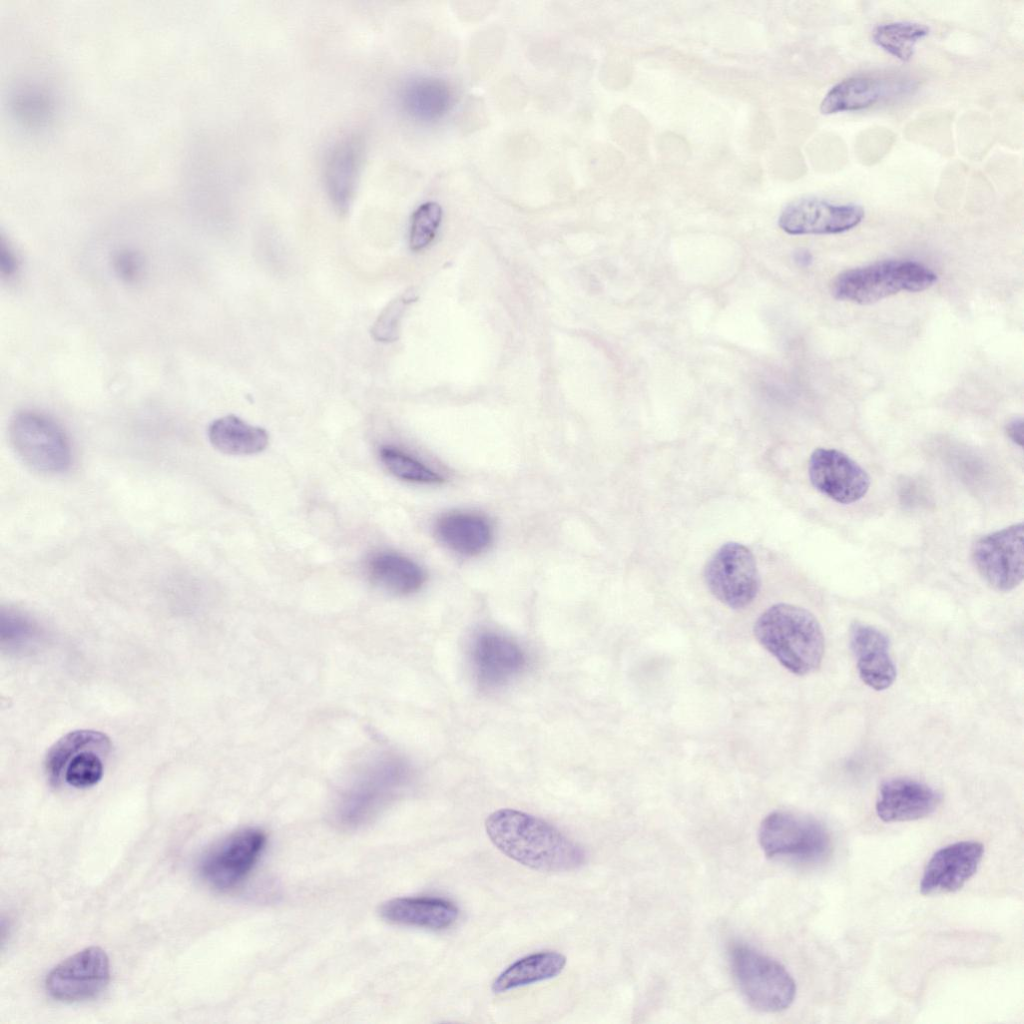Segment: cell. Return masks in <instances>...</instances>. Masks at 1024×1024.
I'll return each mask as SVG.
<instances>
[{
  "label": "cell",
  "mask_w": 1024,
  "mask_h": 1024,
  "mask_svg": "<svg viewBox=\"0 0 1024 1024\" xmlns=\"http://www.w3.org/2000/svg\"><path fill=\"white\" fill-rule=\"evenodd\" d=\"M485 829L502 853L534 870L565 872L585 862L581 846L548 822L522 811H494L487 817Z\"/></svg>",
  "instance_id": "cell-1"
},
{
  "label": "cell",
  "mask_w": 1024,
  "mask_h": 1024,
  "mask_svg": "<svg viewBox=\"0 0 1024 1024\" xmlns=\"http://www.w3.org/2000/svg\"><path fill=\"white\" fill-rule=\"evenodd\" d=\"M757 641L777 661L796 675L819 668L825 649L824 634L816 617L805 608L778 603L756 620Z\"/></svg>",
  "instance_id": "cell-2"
},
{
  "label": "cell",
  "mask_w": 1024,
  "mask_h": 1024,
  "mask_svg": "<svg viewBox=\"0 0 1024 1024\" xmlns=\"http://www.w3.org/2000/svg\"><path fill=\"white\" fill-rule=\"evenodd\" d=\"M409 774L408 765L397 756L374 759L341 793L335 807L336 822L347 829L369 822L395 798Z\"/></svg>",
  "instance_id": "cell-3"
},
{
  "label": "cell",
  "mask_w": 1024,
  "mask_h": 1024,
  "mask_svg": "<svg viewBox=\"0 0 1024 1024\" xmlns=\"http://www.w3.org/2000/svg\"><path fill=\"white\" fill-rule=\"evenodd\" d=\"M936 281L937 275L921 263L883 260L839 274L832 293L843 301L871 304L901 291L926 290Z\"/></svg>",
  "instance_id": "cell-4"
},
{
  "label": "cell",
  "mask_w": 1024,
  "mask_h": 1024,
  "mask_svg": "<svg viewBox=\"0 0 1024 1024\" xmlns=\"http://www.w3.org/2000/svg\"><path fill=\"white\" fill-rule=\"evenodd\" d=\"M734 980L747 1002L763 1012H779L794 1001L796 984L777 960L755 948L734 943L729 949Z\"/></svg>",
  "instance_id": "cell-5"
},
{
  "label": "cell",
  "mask_w": 1024,
  "mask_h": 1024,
  "mask_svg": "<svg viewBox=\"0 0 1024 1024\" xmlns=\"http://www.w3.org/2000/svg\"><path fill=\"white\" fill-rule=\"evenodd\" d=\"M110 749V739L104 733L69 732L49 749L45 759L46 775L55 786L92 787L103 777Z\"/></svg>",
  "instance_id": "cell-6"
},
{
  "label": "cell",
  "mask_w": 1024,
  "mask_h": 1024,
  "mask_svg": "<svg viewBox=\"0 0 1024 1024\" xmlns=\"http://www.w3.org/2000/svg\"><path fill=\"white\" fill-rule=\"evenodd\" d=\"M9 437L16 454L33 470L54 474L71 465L72 449L66 433L43 413H16L10 421Z\"/></svg>",
  "instance_id": "cell-7"
},
{
  "label": "cell",
  "mask_w": 1024,
  "mask_h": 1024,
  "mask_svg": "<svg viewBox=\"0 0 1024 1024\" xmlns=\"http://www.w3.org/2000/svg\"><path fill=\"white\" fill-rule=\"evenodd\" d=\"M758 839L769 858L817 862L830 851V837L818 821L787 811H774L761 822Z\"/></svg>",
  "instance_id": "cell-8"
},
{
  "label": "cell",
  "mask_w": 1024,
  "mask_h": 1024,
  "mask_svg": "<svg viewBox=\"0 0 1024 1024\" xmlns=\"http://www.w3.org/2000/svg\"><path fill=\"white\" fill-rule=\"evenodd\" d=\"M705 583L710 592L733 609L748 606L760 589V576L752 552L743 544L727 542L707 561Z\"/></svg>",
  "instance_id": "cell-9"
},
{
  "label": "cell",
  "mask_w": 1024,
  "mask_h": 1024,
  "mask_svg": "<svg viewBox=\"0 0 1024 1024\" xmlns=\"http://www.w3.org/2000/svg\"><path fill=\"white\" fill-rule=\"evenodd\" d=\"M1023 537V522H1019L983 535L972 545L973 564L991 588L1009 592L1023 581Z\"/></svg>",
  "instance_id": "cell-10"
},
{
  "label": "cell",
  "mask_w": 1024,
  "mask_h": 1024,
  "mask_svg": "<svg viewBox=\"0 0 1024 1024\" xmlns=\"http://www.w3.org/2000/svg\"><path fill=\"white\" fill-rule=\"evenodd\" d=\"M265 833L257 828L236 831L211 848L200 864L204 881L219 891L239 886L250 874L266 846Z\"/></svg>",
  "instance_id": "cell-11"
},
{
  "label": "cell",
  "mask_w": 1024,
  "mask_h": 1024,
  "mask_svg": "<svg viewBox=\"0 0 1024 1024\" xmlns=\"http://www.w3.org/2000/svg\"><path fill=\"white\" fill-rule=\"evenodd\" d=\"M110 979L109 958L100 947L85 948L56 965L47 975V993L61 1002H79L99 995Z\"/></svg>",
  "instance_id": "cell-12"
},
{
  "label": "cell",
  "mask_w": 1024,
  "mask_h": 1024,
  "mask_svg": "<svg viewBox=\"0 0 1024 1024\" xmlns=\"http://www.w3.org/2000/svg\"><path fill=\"white\" fill-rule=\"evenodd\" d=\"M808 474L816 490L840 504L862 499L871 483L856 461L834 448H816L809 458Z\"/></svg>",
  "instance_id": "cell-13"
},
{
  "label": "cell",
  "mask_w": 1024,
  "mask_h": 1024,
  "mask_svg": "<svg viewBox=\"0 0 1024 1024\" xmlns=\"http://www.w3.org/2000/svg\"><path fill=\"white\" fill-rule=\"evenodd\" d=\"M865 212L856 204H834L818 198L797 200L781 212L778 225L791 235L838 234L859 225Z\"/></svg>",
  "instance_id": "cell-14"
},
{
  "label": "cell",
  "mask_w": 1024,
  "mask_h": 1024,
  "mask_svg": "<svg viewBox=\"0 0 1024 1024\" xmlns=\"http://www.w3.org/2000/svg\"><path fill=\"white\" fill-rule=\"evenodd\" d=\"M984 854L977 841H959L937 850L926 864L920 880L922 895L960 890L976 873Z\"/></svg>",
  "instance_id": "cell-15"
},
{
  "label": "cell",
  "mask_w": 1024,
  "mask_h": 1024,
  "mask_svg": "<svg viewBox=\"0 0 1024 1024\" xmlns=\"http://www.w3.org/2000/svg\"><path fill=\"white\" fill-rule=\"evenodd\" d=\"M471 656L477 678L486 687L507 683L526 665L525 653L516 642L491 631L474 638Z\"/></svg>",
  "instance_id": "cell-16"
},
{
  "label": "cell",
  "mask_w": 1024,
  "mask_h": 1024,
  "mask_svg": "<svg viewBox=\"0 0 1024 1024\" xmlns=\"http://www.w3.org/2000/svg\"><path fill=\"white\" fill-rule=\"evenodd\" d=\"M940 803L941 795L929 785L910 778H894L881 785L875 807L882 821L905 822L931 815Z\"/></svg>",
  "instance_id": "cell-17"
},
{
  "label": "cell",
  "mask_w": 1024,
  "mask_h": 1024,
  "mask_svg": "<svg viewBox=\"0 0 1024 1024\" xmlns=\"http://www.w3.org/2000/svg\"><path fill=\"white\" fill-rule=\"evenodd\" d=\"M364 146L359 136L338 140L324 162V184L334 208L345 213L354 198L363 160Z\"/></svg>",
  "instance_id": "cell-18"
},
{
  "label": "cell",
  "mask_w": 1024,
  "mask_h": 1024,
  "mask_svg": "<svg viewBox=\"0 0 1024 1024\" xmlns=\"http://www.w3.org/2000/svg\"><path fill=\"white\" fill-rule=\"evenodd\" d=\"M850 645L861 680L877 691L889 688L895 681L896 667L887 636L871 625L856 622L851 627Z\"/></svg>",
  "instance_id": "cell-19"
},
{
  "label": "cell",
  "mask_w": 1024,
  "mask_h": 1024,
  "mask_svg": "<svg viewBox=\"0 0 1024 1024\" xmlns=\"http://www.w3.org/2000/svg\"><path fill=\"white\" fill-rule=\"evenodd\" d=\"M910 86L902 81H892L868 76H855L835 84L820 104L823 114H835L866 109L877 102L905 93Z\"/></svg>",
  "instance_id": "cell-20"
},
{
  "label": "cell",
  "mask_w": 1024,
  "mask_h": 1024,
  "mask_svg": "<svg viewBox=\"0 0 1024 1024\" xmlns=\"http://www.w3.org/2000/svg\"><path fill=\"white\" fill-rule=\"evenodd\" d=\"M380 914L386 921L431 930L451 927L459 917L454 903L432 897H400L385 902Z\"/></svg>",
  "instance_id": "cell-21"
},
{
  "label": "cell",
  "mask_w": 1024,
  "mask_h": 1024,
  "mask_svg": "<svg viewBox=\"0 0 1024 1024\" xmlns=\"http://www.w3.org/2000/svg\"><path fill=\"white\" fill-rule=\"evenodd\" d=\"M435 530L443 544L465 556L482 553L493 538V529L487 518L470 512L443 515L438 519Z\"/></svg>",
  "instance_id": "cell-22"
},
{
  "label": "cell",
  "mask_w": 1024,
  "mask_h": 1024,
  "mask_svg": "<svg viewBox=\"0 0 1024 1024\" xmlns=\"http://www.w3.org/2000/svg\"><path fill=\"white\" fill-rule=\"evenodd\" d=\"M367 572L371 581L389 592L407 595L418 591L426 576L423 569L406 556L380 552L370 557Z\"/></svg>",
  "instance_id": "cell-23"
},
{
  "label": "cell",
  "mask_w": 1024,
  "mask_h": 1024,
  "mask_svg": "<svg viewBox=\"0 0 1024 1024\" xmlns=\"http://www.w3.org/2000/svg\"><path fill=\"white\" fill-rule=\"evenodd\" d=\"M566 962V957L556 951L527 955L503 970L494 980L492 990L503 993L554 978L562 972Z\"/></svg>",
  "instance_id": "cell-24"
},
{
  "label": "cell",
  "mask_w": 1024,
  "mask_h": 1024,
  "mask_svg": "<svg viewBox=\"0 0 1024 1024\" xmlns=\"http://www.w3.org/2000/svg\"><path fill=\"white\" fill-rule=\"evenodd\" d=\"M210 443L229 455H251L263 451L268 445V434L234 415L214 420L208 428Z\"/></svg>",
  "instance_id": "cell-25"
},
{
  "label": "cell",
  "mask_w": 1024,
  "mask_h": 1024,
  "mask_svg": "<svg viewBox=\"0 0 1024 1024\" xmlns=\"http://www.w3.org/2000/svg\"><path fill=\"white\" fill-rule=\"evenodd\" d=\"M929 27L917 22H892L878 25L872 32L874 43L895 58L907 62L916 44L929 34Z\"/></svg>",
  "instance_id": "cell-26"
},
{
  "label": "cell",
  "mask_w": 1024,
  "mask_h": 1024,
  "mask_svg": "<svg viewBox=\"0 0 1024 1024\" xmlns=\"http://www.w3.org/2000/svg\"><path fill=\"white\" fill-rule=\"evenodd\" d=\"M379 454L383 464L397 478L424 484H438L444 481L440 474L397 448L383 446Z\"/></svg>",
  "instance_id": "cell-27"
},
{
  "label": "cell",
  "mask_w": 1024,
  "mask_h": 1024,
  "mask_svg": "<svg viewBox=\"0 0 1024 1024\" xmlns=\"http://www.w3.org/2000/svg\"><path fill=\"white\" fill-rule=\"evenodd\" d=\"M442 219L441 206L436 202L420 205L411 218L409 245L413 251L426 248L435 238Z\"/></svg>",
  "instance_id": "cell-28"
},
{
  "label": "cell",
  "mask_w": 1024,
  "mask_h": 1024,
  "mask_svg": "<svg viewBox=\"0 0 1024 1024\" xmlns=\"http://www.w3.org/2000/svg\"><path fill=\"white\" fill-rule=\"evenodd\" d=\"M416 300L415 292L410 289L392 300L380 313L371 328V335L376 341L393 342L399 337L400 321L406 307Z\"/></svg>",
  "instance_id": "cell-29"
},
{
  "label": "cell",
  "mask_w": 1024,
  "mask_h": 1024,
  "mask_svg": "<svg viewBox=\"0 0 1024 1024\" xmlns=\"http://www.w3.org/2000/svg\"><path fill=\"white\" fill-rule=\"evenodd\" d=\"M1 641L9 649H23L36 638L38 630L30 618L14 610L1 612Z\"/></svg>",
  "instance_id": "cell-30"
},
{
  "label": "cell",
  "mask_w": 1024,
  "mask_h": 1024,
  "mask_svg": "<svg viewBox=\"0 0 1024 1024\" xmlns=\"http://www.w3.org/2000/svg\"><path fill=\"white\" fill-rule=\"evenodd\" d=\"M113 265L120 278L127 282L137 280L142 270V262L139 255L128 250L117 253L114 257Z\"/></svg>",
  "instance_id": "cell-31"
},
{
  "label": "cell",
  "mask_w": 1024,
  "mask_h": 1024,
  "mask_svg": "<svg viewBox=\"0 0 1024 1024\" xmlns=\"http://www.w3.org/2000/svg\"><path fill=\"white\" fill-rule=\"evenodd\" d=\"M0 269L2 275L6 277L12 276L17 270L16 257L4 243L0 245Z\"/></svg>",
  "instance_id": "cell-32"
},
{
  "label": "cell",
  "mask_w": 1024,
  "mask_h": 1024,
  "mask_svg": "<svg viewBox=\"0 0 1024 1024\" xmlns=\"http://www.w3.org/2000/svg\"><path fill=\"white\" fill-rule=\"evenodd\" d=\"M1023 425V418L1015 417L1005 426V433L1007 437L1019 447L1023 446Z\"/></svg>",
  "instance_id": "cell-33"
},
{
  "label": "cell",
  "mask_w": 1024,
  "mask_h": 1024,
  "mask_svg": "<svg viewBox=\"0 0 1024 1024\" xmlns=\"http://www.w3.org/2000/svg\"><path fill=\"white\" fill-rule=\"evenodd\" d=\"M796 260L802 265H807L809 264V262H811L812 258L807 251H800L797 252Z\"/></svg>",
  "instance_id": "cell-34"
}]
</instances>
